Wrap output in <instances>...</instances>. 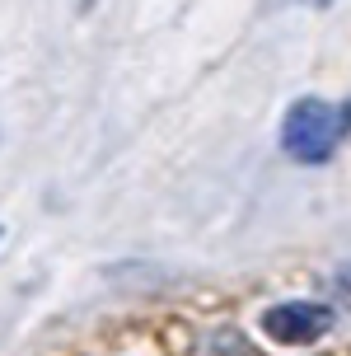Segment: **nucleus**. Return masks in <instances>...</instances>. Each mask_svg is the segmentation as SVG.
<instances>
[{"mask_svg":"<svg viewBox=\"0 0 351 356\" xmlns=\"http://www.w3.org/2000/svg\"><path fill=\"white\" fill-rule=\"evenodd\" d=\"M351 131V99L347 104H323V99H295L281 122V150L300 164H323L342 136Z\"/></svg>","mask_w":351,"mask_h":356,"instance_id":"1","label":"nucleus"},{"mask_svg":"<svg viewBox=\"0 0 351 356\" xmlns=\"http://www.w3.org/2000/svg\"><path fill=\"white\" fill-rule=\"evenodd\" d=\"M263 328L267 338L286 342V347H304V342H318L333 328V309L318 300H286L263 314Z\"/></svg>","mask_w":351,"mask_h":356,"instance_id":"2","label":"nucleus"},{"mask_svg":"<svg viewBox=\"0 0 351 356\" xmlns=\"http://www.w3.org/2000/svg\"><path fill=\"white\" fill-rule=\"evenodd\" d=\"M197 356H258V347L239 333V328H211L197 342Z\"/></svg>","mask_w":351,"mask_h":356,"instance_id":"3","label":"nucleus"}]
</instances>
